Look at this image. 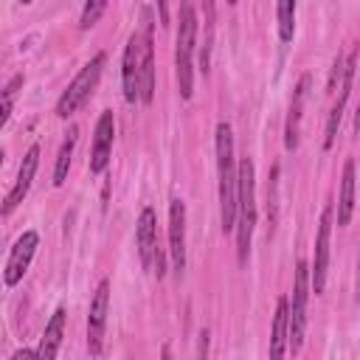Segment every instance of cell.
I'll return each instance as SVG.
<instances>
[{"label": "cell", "instance_id": "20", "mask_svg": "<svg viewBox=\"0 0 360 360\" xmlns=\"http://www.w3.org/2000/svg\"><path fill=\"white\" fill-rule=\"evenodd\" d=\"M73 146H76V129H70V135H68L65 143L59 146L56 166H53V186H62V183H65L68 169H70V158H73Z\"/></svg>", "mask_w": 360, "mask_h": 360}, {"label": "cell", "instance_id": "1", "mask_svg": "<svg viewBox=\"0 0 360 360\" xmlns=\"http://www.w3.org/2000/svg\"><path fill=\"white\" fill-rule=\"evenodd\" d=\"M256 228V169L250 158L236 163V214H233V233H236V256L245 264L250 253V239Z\"/></svg>", "mask_w": 360, "mask_h": 360}, {"label": "cell", "instance_id": "8", "mask_svg": "<svg viewBox=\"0 0 360 360\" xmlns=\"http://www.w3.org/2000/svg\"><path fill=\"white\" fill-rule=\"evenodd\" d=\"M107 309H110V281H98L90 312H87V352L93 357H101L104 352V332H107Z\"/></svg>", "mask_w": 360, "mask_h": 360}, {"label": "cell", "instance_id": "11", "mask_svg": "<svg viewBox=\"0 0 360 360\" xmlns=\"http://www.w3.org/2000/svg\"><path fill=\"white\" fill-rule=\"evenodd\" d=\"M37 248H39L37 231H25V233L14 242V248H11V253H8V262H6V270H3V281H6L8 287H14V284L22 281V276H25V270H28V264H31Z\"/></svg>", "mask_w": 360, "mask_h": 360}, {"label": "cell", "instance_id": "22", "mask_svg": "<svg viewBox=\"0 0 360 360\" xmlns=\"http://www.w3.org/2000/svg\"><path fill=\"white\" fill-rule=\"evenodd\" d=\"M208 20H205V37H202V45H200V65H202V73H208V65H211V42H214V6L205 3L202 6Z\"/></svg>", "mask_w": 360, "mask_h": 360}, {"label": "cell", "instance_id": "26", "mask_svg": "<svg viewBox=\"0 0 360 360\" xmlns=\"http://www.w3.org/2000/svg\"><path fill=\"white\" fill-rule=\"evenodd\" d=\"M11 360H37V354H34L31 349H17V352L11 354Z\"/></svg>", "mask_w": 360, "mask_h": 360}, {"label": "cell", "instance_id": "7", "mask_svg": "<svg viewBox=\"0 0 360 360\" xmlns=\"http://www.w3.org/2000/svg\"><path fill=\"white\" fill-rule=\"evenodd\" d=\"M332 219H335V208H332V202H326V205H323V211H321V219H318V236H315V262H312V267H309V284H312L315 295H321V292L326 290Z\"/></svg>", "mask_w": 360, "mask_h": 360}, {"label": "cell", "instance_id": "10", "mask_svg": "<svg viewBox=\"0 0 360 360\" xmlns=\"http://www.w3.org/2000/svg\"><path fill=\"white\" fill-rule=\"evenodd\" d=\"M354 68H357V53L352 51L346 59H343V79H340V93H338V101L332 104L329 110V118H326V132H323V149H332L335 138H338V129H340V118H343V110H346V101L352 96V84H354Z\"/></svg>", "mask_w": 360, "mask_h": 360}, {"label": "cell", "instance_id": "21", "mask_svg": "<svg viewBox=\"0 0 360 360\" xmlns=\"http://www.w3.org/2000/svg\"><path fill=\"white\" fill-rule=\"evenodd\" d=\"M276 17H278V39L281 42H292V34H295V3L281 0L276 6Z\"/></svg>", "mask_w": 360, "mask_h": 360}, {"label": "cell", "instance_id": "23", "mask_svg": "<svg viewBox=\"0 0 360 360\" xmlns=\"http://www.w3.org/2000/svg\"><path fill=\"white\" fill-rule=\"evenodd\" d=\"M104 8H107V3L104 0H93V3H87L84 8H82V17H79V28L82 31H87L101 14H104Z\"/></svg>", "mask_w": 360, "mask_h": 360}, {"label": "cell", "instance_id": "5", "mask_svg": "<svg viewBox=\"0 0 360 360\" xmlns=\"http://www.w3.org/2000/svg\"><path fill=\"white\" fill-rule=\"evenodd\" d=\"M104 62H107V56H104V53H96V56L73 76V82L68 84V90L62 93V98H59V104H56V115H59V118L73 115V112L90 98V93L96 90V84H98V79H101Z\"/></svg>", "mask_w": 360, "mask_h": 360}, {"label": "cell", "instance_id": "13", "mask_svg": "<svg viewBox=\"0 0 360 360\" xmlns=\"http://www.w3.org/2000/svg\"><path fill=\"white\" fill-rule=\"evenodd\" d=\"M37 166H39V146L34 143L28 152H25V158H22V163H20V172H17V180H14V186H11V191L6 194V200H3V205H0V214H11L22 200H25V194H28V188H31V183H34V174H37Z\"/></svg>", "mask_w": 360, "mask_h": 360}, {"label": "cell", "instance_id": "4", "mask_svg": "<svg viewBox=\"0 0 360 360\" xmlns=\"http://www.w3.org/2000/svg\"><path fill=\"white\" fill-rule=\"evenodd\" d=\"M307 298H309V264L301 259L295 264L292 281V301L287 298V349L292 354L301 352L304 332H307Z\"/></svg>", "mask_w": 360, "mask_h": 360}, {"label": "cell", "instance_id": "2", "mask_svg": "<svg viewBox=\"0 0 360 360\" xmlns=\"http://www.w3.org/2000/svg\"><path fill=\"white\" fill-rule=\"evenodd\" d=\"M214 146H217V177H219V219H222V231L231 233L236 214V160H233L231 124L225 121L217 124Z\"/></svg>", "mask_w": 360, "mask_h": 360}, {"label": "cell", "instance_id": "6", "mask_svg": "<svg viewBox=\"0 0 360 360\" xmlns=\"http://www.w3.org/2000/svg\"><path fill=\"white\" fill-rule=\"evenodd\" d=\"M141 17H143V28L138 31V34H141L138 98H141L143 104H152V98H155V42H152L155 22H152V8H149V6H143V8H141Z\"/></svg>", "mask_w": 360, "mask_h": 360}, {"label": "cell", "instance_id": "9", "mask_svg": "<svg viewBox=\"0 0 360 360\" xmlns=\"http://www.w3.org/2000/svg\"><path fill=\"white\" fill-rule=\"evenodd\" d=\"M169 259L174 276L180 278L186 270V205L180 197L169 200Z\"/></svg>", "mask_w": 360, "mask_h": 360}, {"label": "cell", "instance_id": "25", "mask_svg": "<svg viewBox=\"0 0 360 360\" xmlns=\"http://www.w3.org/2000/svg\"><path fill=\"white\" fill-rule=\"evenodd\" d=\"M208 343H211V335H208V329H202L200 343H197V360H208Z\"/></svg>", "mask_w": 360, "mask_h": 360}, {"label": "cell", "instance_id": "24", "mask_svg": "<svg viewBox=\"0 0 360 360\" xmlns=\"http://www.w3.org/2000/svg\"><path fill=\"white\" fill-rule=\"evenodd\" d=\"M338 79H343V56H340V53L335 56V65H332V76H329V93L335 90Z\"/></svg>", "mask_w": 360, "mask_h": 360}, {"label": "cell", "instance_id": "15", "mask_svg": "<svg viewBox=\"0 0 360 360\" xmlns=\"http://www.w3.org/2000/svg\"><path fill=\"white\" fill-rule=\"evenodd\" d=\"M138 73H141V34H129L124 59H121V84H124V98L129 104L138 101Z\"/></svg>", "mask_w": 360, "mask_h": 360}, {"label": "cell", "instance_id": "12", "mask_svg": "<svg viewBox=\"0 0 360 360\" xmlns=\"http://www.w3.org/2000/svg\"><path fill=\"white\" fill-rule=\"evenodd\" d=\"M112 135H115V118L112 110H104L98 115L96 124V135H93V149H90V172L101 174L110 163V152H112Z\"/></svg>", "mask_w": 360, "mask_h": 360}, {"label": "cell", "instance_id": "30", "mask_svg": "<svg viewBox=\"0 0 360 360\" xmlns=\"http://www.w3.org/2000/svg\"><path fill=\"white\" fill-rule=\"evenodd\" d=\"M0 163H3V152H0Z\"/></svg>", "mask_w": 360, "mask_h": 360}, {"label": "cell", "instance_id": "17", "mask_svg": "<svg viewBox=\"0 0 360 360\" xmlns=\"http://www.w3.org/2000/svg\"><path fill=\"white\" fill-rule=\"evenodd\" d=\"M65 323H68V309L65 307H56L51 321L45 323V335L39 340V349L34 352L37 360H56V352L62 346V338H65Z\"/></svg>", "mask_w": 360, "mask_h": 360}, {"label": "cell", "instance_id": "3", "mask_svg": "<svg viewBox=\"0 0 360 360\" xmlns=\"http://www.w3.org/2000/svg\"><path fill=\"white\" fill-rule=\"evenodd\" d=\"M197 45V8L191 3L180 6V20H177V42H174V70H177V90L188 101L194 96V56Z\"/></svg>", "mask_w": 360, "mask_h": 360}, {"label": "cell", "instance_id": "27", "mask_svg": "<svg viewBox=\"0 0 360 360\" xmlns=\"http://www.w3.org/2000/svg\"><path fill=\"white\" fill-rule=\"evenodd\" d=\"M8 115H11V101H0V127L8 121Z\"/></svg>", "mask_w": 360, "mask_h": 360}, {"label": "cell", "instance_id": "19", "mask_svg": "<svg viewBox=\"0 0 360 360\" xmlns=\"http://www.w3.org/2000/svg\"><path fill=\"white\" fill-rule=\"evenodd\" d=\"M284 352H287V298L281 295L270 329V360H284Z\"/></svg>", "mask_w": 360, "mask_h": 360}, {"label": "cell", "instance_id": "29", "mask_svg": "<svg viewBox=\"0 0 360 360\" xmlns=\"http://www.w3.org/2000/svg\"><path fill=\"white\" fill-rule=\"evenodd\" d=\"M160 360H172V349L163 343V349H160Z\"/></svg>", "mask_w": 360, "mask_h": 360}, {"label": "cell", "instance_id": "18", "mask_svg": "<svg viewBox=\"0 0 360 360\" xmlns=\"http://www.w3.org/2000/svg\"><path fill=\"white\" fill-rule=\"evenodd\" d=\"M354 211V160L349 158L343 163V180H340V197H338V225H349Z\"/></svg>", "mask_w": 360, "mask_h": 360}, {"label": "cell", "instance_id": "16", "mask_svg": "<svg viewBox=\"0 0 360 360\" xmlns=\"http://www.w3.org/2000/svg\"><path fill=\"white\" fill-rule=\"evenodd\" d=\"M309 82L312 76L304 73L292 90V101H290V112H287V124H284V146L292 152L298 146V132H301V115H304V101L309 93Z\"/></svg>", "mask_w": 360, "mask_h": 360}, {"label": "cell", "instance_id": "28", "mask_svg": "<svg viewBox=\"0 0 360 360\" xmlns=\"http://www.w3.org/2000/svg\"><path fill=\"white\" fill-rule=\"evenodd\" d=\"M20 84H22V76H17V79H14V82H11L8 87H6V98H3V101H8V98H11L14 93H17V87H20Z\"/></svg>", "mask_w": 360, "mask_h": 360}, {"label": "cell", "instance_id": "14", "mask_svg": "<svg viewBox=\"0 0 360 360\" xmlns=\"http://www.w3.org/2000/svg\"><path fill=\"white\" fill-rule=\"evenodd\" d=\"M135 242H138V256H141V264L149 270L155 267V256H158V217H155V208H143L141 217H138V225H135Z\"/></svg>", "mask_w": 360, "mask_h": 360}]
</instances>
